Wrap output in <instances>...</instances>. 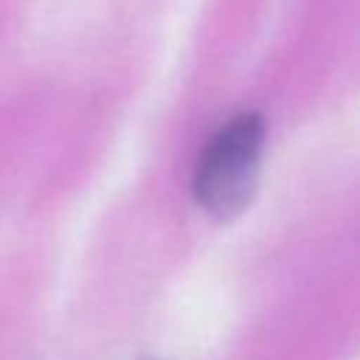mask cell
<instances>
[{
  "mask_svg": "<svg viewBox=\"0 0 360 360\" xmlns=\"http://www.w3.org/2000/svg\"><path fill=\"white\" fill-rule=\"evenodd\" d=\"M267 124L259 112H242L222 124L202 146L194 169V200L217 222H231L256 197Z\"/></svg>",
  "mask_w": 360,
  "mask_h": 360,
  "instance_id": "1",
  "label": "cell"
}]
</instances>
